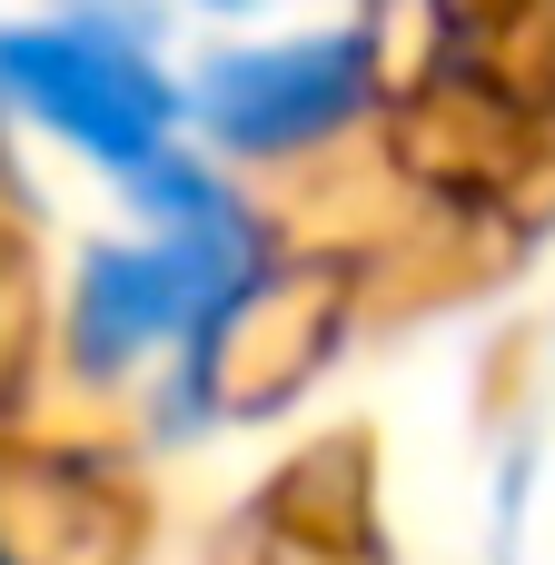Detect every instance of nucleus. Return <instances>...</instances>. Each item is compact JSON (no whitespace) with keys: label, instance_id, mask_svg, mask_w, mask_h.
<instances>
[{"label":"nucleus","instance_id":"1","mask_svg":"<svg viewBox=\"0 0 555 565\" xmlns=\"http://www.w3.org/2000/svg\"><path fill=\"white\" fill-rule=\"evenodd\" d=\"M248 288V218L218 228H159L149 248H89L79 268V308H70V348L89 367H129L149 348H209V328L238 308Z\"/></svg>","mask_w":555,"mask_h":565},{"label":"nucleus","instance_id":"2","mask_svg":"<svg viewBox=\"0 0 555 565\" xmlns=\"http://www.w3.org/2000/svg\"><path fill=\"white\" fill-rule=\"evenodd\" d=\"M0 99H20L40 129L79 139V149L109 159V169H149V159L169 149V119H179L169 79H159L129 40H109V30H89V20L0 30Z\"/></svg>","mask_w":555,"mask_h":565},{"label":"nucleus","instance_id":"3","mask_svg":"<svg viewBox=\"0 0 555 565\" xmlns=\"http://www.w3.org/2000/svg\"><path fill=\"white\" fill-rule=\"evenodd\" d=\"M357 99H367V40H278V50L209 60L189 109L218 149L278 159V149H308L318 129L357 119Z\"/></svg>","mask_w":555,"mask_h":565}]
</instances>
